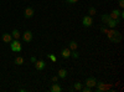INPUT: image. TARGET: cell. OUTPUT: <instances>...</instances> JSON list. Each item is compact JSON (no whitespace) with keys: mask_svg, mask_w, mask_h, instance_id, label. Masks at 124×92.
<instances>
[{"mask_svg":"<svg viewBox=\"0 0 124 92\" xmlns=\"http://www.w3.org/2000/svg\"><path fill=\"white\" fill-rule=\"evenodd\" d=\"M10 49H11V51H14V52H20L21 51V44H20L19 40H14V41L10 42Z\"/></svg>","mask_w":124,"mask_h":92,"instance_id":"obj_1","label":"cell"},{"mask_svg":"<svg viewBox=\"0 0 124 92\" xmlns=\"http://www.w3.org/2000/svg\"><path fill=\"white\" fill-rule=\"evenodd\" d=\"M92 24H93L92 16H89V15L83 16V19H82V25H83L85 27H89V26H92Z\"/></svg>","mask_w":124,"mask_h":92,"instance_id":"obj_2","label":"cell"},{"mask_svg":"<svg viewBox=\"0 0 124 92\" xmlns=\"http://www.w3.org/2000/svg\"><path fill=\"white\" fill-rule=\"evenodd\" d=\"M96 87H97V88H96L97 92H102V91H107V90H109V88H110V85L104 84V82H97Z\"/></svg>","mask_w":124,"mask_h":92,"instance_id":"obj_3","label":"cell"},{"mask_svg":"<svg viewBox=\"0 0 124 92\" xmlns=\"http://www.w3.org/2000/svg\"><path fill=\"white\" fill-rule=\"evenodd\" d=\"M119 23H120V20H119V19H117V20H116V19H109V21H108L106 25H107L109 29H116L117 25H118Z\"/></svg>","mask_w":124,"mask_h":92,"instance_id":"obj_4","label":"cell"},{"mask_svg":"<svg viewBox=\"0 0 124 92\" xmlns=\"http://www.w3.org/2000/svg\"><path fill=\"white\" fill-rule=\"evenodd\" d=\"M96 85H97V80L94 78V77H87L86 78V86H88V87H96Z\"/></svg>","mask_w":124,"mask_h":92,"instance_id":"obj_5","label":"cell"},{"mask_svg":"<svg viewBox=\"0 0 124 92\" xmlns=\"http://www.w3.org/2000/svg\"><path fill=\"white\" fill-rule=\"evenodd\" d=\"M45 66H46V62L44 60H36V62H35V68L36 70H39V71H41V70H44L45 68Z\"/></svg>","mask_w":124,"mask_h":92,"instance_id":"obj_6","label":"cell"},{"mask_svg":"<svg viewBox=\"0 0 124 92\" xmlns=\"http://www.w3.org/2000/svg\"><path fill=\"white\" fill-rule=\"evenodd\" d=\"M23 39H24V41L30 42L31 40H32V33H31L30 30H26V31L23 34Z\"/></svg>","mask_w":124,"mask_h":92,"instance_id":"obj_7","label":"cell"},{"mask_svg":"<svg viewBox=\"0 0 124 92\" xmlns=\"http://www.w3.org/2000/svg\"><path fill=\"white\" fill-rule=\"evenodd\" d=\"M109 40H110L112 42H114V44H118V42H120V41H122V35L117 31V33H116L114 35H113Z\"/></svg>","mask_w":124,"mask_h":92,"instance_id":"obj_8","label":"cell"},{"mask_svg":"<svg viewBox=\"0 0 124 92\" xmlns=\"http://www.w3.org/2000/svg\"><path fill=\"white\" fill-rule=\"evenodd\" d=\"M34 14H35V11H34V9H32V8H30V6H29V8L25 9V17H26V19L32 17Z\"/></svg>","mask_w":124,"mask_h":92,"instance_id":"obj_9","label":"cell"},{"mask_svg":"<svg viewBox=\"0 0 124 92\" xmlns=\"http://www.w3.org/2000/svg\"><path fill=\"white\" fill-rule=\"evenodd\" d=\"M109 17L110 19H119L120 17V11H119V10L118 9H114V10H112V13L109 14Z\"/></svg>","mask_w":124,"mask_h":92,"instance_id":"obj_10","label":"cell"},{"mask_svg":"<svg viewBox=\"0 0 124 92\" xmlns=\"http://www.w3.org/2000/svg\"><path fill=\"white\" fill-rule=\"evenodd\" d=\"M61 56L63 57V59H68V57H71V50H70L68 47H65L63 50L61 51Z\"/></svg>","mask_w":124,"mask_h":92,"instance_id":"obj_11","label":"cell"},{"mask_svg":"<svg viewBox=\"0 0 124 92\" xmlns=\"http://www.w3.org/2000/svg\"><path fill=\"white\" fill-rule=\"evenodd\" d=\"M3 41L5 42V44H10L13 41V36H11V34H3Z\"/></svg>","mask_w":124,"mask_h":92,"instance_id":"obj_12","label":"cell"},{"mask_svg":"<svg viewBox=\"0 0 124 92\" xmlns=\"http://www.w3.org/2000/svg\"><path fill=\"white\" fill-rule=\"evenodd\" d=\"M57 76H58V78H65L67 76V70L66 68H60L58 72H57Z\"/></svg>","mask_w":124,"mask_h":92,"instance_id":"obj_13","label":"cell"},{"mask_svg":"<svg viewBox=\"0 0 124 92\" xmlns=\"http://www.w3.org/2000/svg\"><path fill=\"white\" fill-rule=\"evenodd\" d=\"M77 47H78V44L75 41V40H72V41L68 42V49H70V50L73 51V50H77Z\"/></svg>","mask_w":124,"mask_h":92,"instance_id":"obj_14","label":"cell"},{"mask_svg":"<svg viewBox=\"0 0 124 92\" xmlns=\"http://www.w3.org/2000/svg\"><path fill=\"white\" fill-rule=\"evenodd\" d=\"M109 14H103L102 16H101V20H102V23H103V25H106L108 21H109Z\"/></svg>","mask_w":124,"mask_h":92,"instance_id":"obj_15","label":"cell"},{"mask_svg":"<svg viewBox=\"0 0 124 92\" xmlns=\"http://www.w3.org/2000/svg\"><path fill=\"white\" fill-rule=\"evenodd\" d=\"M50 90H51V92H61V90H62V88H61V86H60V85L54 84L52 86H51V88H50Z\"/></svg>","mask_w":124,"mask_h":92,"instance_id":"obj_16","label":"cell"},{"mask_svg":"<svg viewBox=\"0 0 124 92\" xmlns=\"http://www.w3.org/2000/svg\"><path fill=\"white\" fill-rule=\"evenodd\" d=\"M11 36H13V39H15V40H19L20 39V36H21V34H20V31L19 30H13V33H11Z\"/></svg>","mask_w":124,"mask_h":92,"instance_id":"obj_17","label":"cell"},{"mask_svg":"<svg viewBox=\"0 0 124 92\" xmlns=\"http://www.w3.org/2000/svg\"><path fill=\"white\" fill-rule=\"evenodd\" d=\"M116 33H117V30H116V29H109V30L107 29V30H106V34H107L108 39H110V37H112L113 35H114Z\"/></svg>","mask_w":124,"mask_h":92,"instance_id":"obj_18","label":"cell"},{"mask_svg":"<svg viewBox=\"0 0 124 92\" xmlns=\"http://www.w3.org/2000/svg\"><path fill=\"white\" fill-rule=\"evenodd\" d=\"M97 14V9L94 8V6H91L89 9H88V15L89 16H93V15H96Z\"/></svg>","mask_w":124,"mask_h":92,"instance_id":"obj_19","label":"cell"},{"mask_svg":"<svg viewBox=\"0 0 124 92\" xmlns=\"http://www.w3.org/2000/svg\"><path fill=\"white\" fill-rule=\"evenodd\" d=\"M15 64H16V65H23V64H24V59H23L21 56H17V57L15 59Z\"/></svg>","mask_w":124,"mask_h":92,"instance_id":"obj_20","label":"cell"},{"mask_svg":"<svg viewBox=\"0 0 124 92\" xmlns=\"http://www.w3.org/2000/svg\"><path fill=\"white\" fill-rule=\"evenodd\" d=\"M73 88H75L76 91H81V88H82V84H81V82H76V84L73 85Z\"/></svg>","mask_w":124,"mask_h":92,"instance_id":"obj_21","label":"cell"},{"mask_svg":"<svg viewBox=\"0 0 124 92\" xmlns=\"http://www.w3.org/2000/svg\"><path fill=\"white\" fill-rule=\"evenodd\" d=\"M71 56L73 57V59H78V57H79V54L77 52V50H73V51L71 52Z\"/></svg>","mask_w":124,"mask_h":92,"instance_id":"obj_22","label":"cell"},{"mask_svg":"<svg viewBox=\"0 0 124 92\" xmlns=\"http://www.w3.org/2000/svg\"><path fill=\"white\" fill-rule=\"evenodd\" d=\"M48 59H50L51 61H54V62L57 60V59H56V56H55V55H52V54H48Z\"/></svg>","mask_w":124,"mask_h":92,"instance_id":"obj_23","label":"cell"},{"mask_svg":"<svg viewBox=\"0 0 124 92\" xmlns=\"http://www.w3.org/2000/svg\"><path fill=\"white\" fill-rule=\"evenodd\" d=\"M81 91H83V92H91V87H88V86L82 87V88H81Z\"/></svg>","mask_w":124,"mask_h":92,"instance_id":"obj_24","label":"cell"},{"mask_svg":"<svg viewBox=\"0 0 124 92\" xmlns=\"http://www.w3.org/2000/svg\"><path fill=\"white\" fill-rule=\"evenodd\" d=\"M118 4H119L120 8H123L124 6V0H118Z\"/></svg>","mask_w":124,"mask_h":92,"instance_id":"obj_25","label":"cell"},{"mask_svg":"<svg viewBox=\"0 0 124 92\" xmlns=\"http://www.w3.org/2000/svg\"><path fill=\"white\" fill-rule=\"evenodd\" d=\"M67 3H70V4H75V3H77L78 0H66Z\"/></svg>","mask_w":124,"mask_h":92,"instance_id":"obj_26","label":"cell"},{"mask_svg":"<svg viewBox=\"0 0 124 92\" xmlns=\"http://www.w3.org/2000/svg\"><path fill=\"white\" fill-rule=\"evenodd\" d=\"M106 30H107V27H106V25H103V26L101 27V31H102V33H106Z\"/></svg>","mask_w":124,"mask_h":92,"instance_id":"obj_27","label":"cell"},{"mask_svg":"<svg viewBox=\"0 0 124 92\" xmlns=\"http://www.w3.org/2000/svg\"><path fill=\"white\" fill-rule=\"evenodd\" d=\"M57 80H58V76H54L52 77V82H57Z\"/></svg>","mask_w":124,"mask_h":92,"instance_id":"obj_28","label":"cell"},{"mask_svg":"<svg viewBox=\"0 0 124 92\" xmlns=\"http://www.w3.org/2000/svg\"><path fill=\"white\" fill-rule=\"evenodd\" d=\"M30 61H31V62H34V64H35V62H36V57H35V56H32V57L30 59Z\"/></svg>","mask_w":124,"mask_h":92,"instance_id":"obj_29","label":"cell"}]
</instances>
